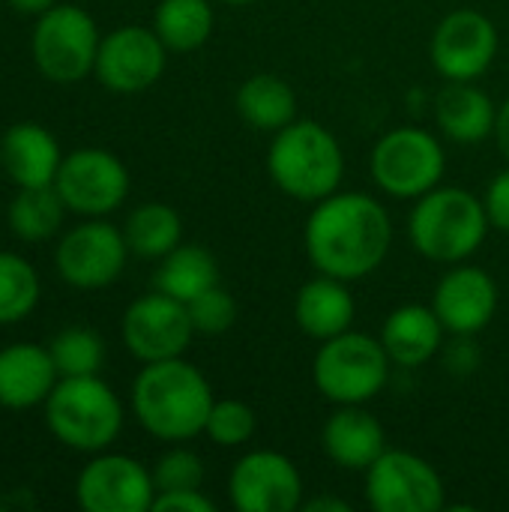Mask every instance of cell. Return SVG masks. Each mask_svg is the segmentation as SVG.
I'll list each match as a JSON object with an SVG mask.
<instances>
[{
	"mask_svg": "<svg viewBox=\"0 0 509 512\" xmlns=\"http://www.w3.org/2000/svg\"><path fill=\"white\" fill-rule=\"evenodd\" d=\"M63 213H66V204H63L60 192L54 189V183L51 186H21L6 210V222L18 240L42 243L60 231Z\"/></svg>",
	"mask_w": 509,
	"mask_h": 512,
	"instance_id": "cell-28",
	"label": "cell"
},
{
	"mask_svg": "<svg viewBox=\"0 0 509 512\" xmlns=\"http://www.w3.org/2000/svg\"><path fill=\"white\" fill-rule=\"evenodd\" d=\"M228 498L237 512H294L303 507V474L279 450H252L234 462Z\"/></svg>",
	"mask_w": 509,
	"mask_h": 512,
	"instance_id": "cell-13",
	"label": "cell"
},
{
	"mask_svg": "<svg viewBox=\"0 0 509 512\" xmlns=\"http://www.w3.org/2000/svg\"><path fill=\"white\" fill-rule=\"evenodd\" d=\"M429 57L447 81H477L498 57V27L480 9H453L435 27Z\"/></svg>",
	"mask_w": 509,
	"mask_h": 512,
	"instance_id": "cell-14",
	"label": "cell"
},
{
	"mask_svg": "<svg viewBox=\"0 0 509 512\" xmlns=\"http://www.w3.org/2000/svg\"><path fill=\"white\" fill-rule=\"evenodd\" d=\"M255 429H258V417L246 402H240V399H216L213 408H210L204 435L216 447L234 450V447H243L246 441H252Z\"/></svg>",
	"mask_w": 509,
	"mask_h": 512,
	"instance_id": "cell-31",
	"label": "cell"
},
{
	"mask_svg": "<svg viewBox=\"0 0 509 512\" xmlns=\"http://www.w3.org/2000/svg\"><path fill=\"white\" fill-rule=\"evenodd\" d=\"M432 309L450 336H477L498 312V282L483 267L453 264L435 285Z\"/></svg>",
	"mask_w": 509,
	"mask_h": 512,
	"instance_id": "cell-17",
	"label": "cell"
},
{
	"mask_svg": "<svg viewBox=\"0 0 509 512\" xmlns=\"http://www.w3.org/2000/svg\"><path fill=\"white\" fill-rule=\"evenodd\" d=\"M99 42H102L99 27L84 9L72 3L63 6L57 3L36 18L30 36V54L36 69L48 81L75 84L93 72Z\"/></svg>",
	"mask_w": 509,
	"mask_h": 512,
	"instance_id": "cell-8",
	"label": "cell"
},
{
	"mask_svg": "<svg viewBox=\"0 0 509 512\" xmlns=\"http://www.w3.org/2000/svg\"><path fill=\"white\" fill-rule=\"evenodd\" d=\"M123 237L132 255L159 261L183 243V219L174 207L162 201H147L126 216Z\"/></svg>",
	"mask_w": 509,
	"mask_h": 512,
	"instance_id": "cell-26",
	"label": "cell"
},
{
	"mask_svg": "<svg viewBox=\"0 0 509 512\" xmlns=\"http://www.w3.org/2000/svg\"><path fill=\"white\" fill-rule=\"evenodd\" d=\"M45 420L63 447L102 453L123 429V405L99 375L60 378L45 399Z\"/></svg>",
	"mask_w": 509,
	"mask_h": 512,
	"instance_id": "cell-5",
	"label": "cell"
},
{
	"mask_svg": "<svg viewBox=\"0 0 509 512\" xmlns=\"http://www.w3.org/2000/svg\"><path fill=\"white\" fill-rule=\"evenodd\" d=\"M153 498V474L123 453H96L75 480V501L84 512H147Z\"/></svg>",
	"mask_w": 509,
	"mask_h": 512,
	"instance_id": "cell-15",
	"label": "cell"
},
{
	"mask_svg": "<svg viewBox=\"0 0 509 512\" xmlns=\"http://www.w3.org/2000/svg\"><path fill=\"white\" fill-rule=\"evenodd\" d=\"M477 360H480V354H477V348H474V342H471V336H456V342H453V348L447 351V369L450 372H462V375H468V372H474L477 369Z\"/></svg>",
	"mask_w": 509,
	"mask_h": 512,
	"instance_id": "cell-36",
	"label": "cell"
},
{
	"mask_svg": "<svg viewBox=\"0 0 509 512\" xmlns=\"http://www.w3.org/2000/svg\"><path fill=\"white\" fill-rule=\"evenodd\" d=\"M15 12H21V15H42V12H48L51 6H57V0H6Z\"/></svg>",
	"mask_w": 509,
	"mask_h": 512,
	"instance_id": "cell-39",
	"label": "cell"
},
{
	"mask_svg": "<svg viewBox=\"0 0 509 512\" xmlns=\"http://www.w3.org/2000/svg\"><path fill=\"white\" fill-rule=\"evenodd\" d=\"M165 63L168 48L153 27L123 24L102 36L93 72L114 93H141L162 78Z\"/></svg>",
	"mask_w": 509,
	"mask_h": 512,
	"instance_id": "cell-16",
	"label": "cell"
},
{
	"mask_svg": "<svg viewBox=\"0 0 509 512\" xmlns=\"http://www.w3.org/2000/svg\"><path fill=\"white\" fill-rule=\"evenodd\" d=\"M321 447L342 471L366 474L369 465L387 450V432L366 405H336L321 432Z\"/></svg>",
	"mask_w": 509,
	"mask_h": 512,
	"instance_id": "cell-18",
	"label": "cell"
},
{
	"mask_svg": "<svg viewBox=\"0 0 509 512\" xmlns=\"http://www.w3.org/2000/svg\"><path fill=\"white\" fill-rule=\"evenodd\" d=\"M216 396L204 372L183 357L144 363L132 384V411L147 435L183 444L204 432Z\"/></svg>",
	"mask_w": 509,
	"mask_h": 512,
	"instance_id": "cell-2",
	"label": "cell"
},
{
	"mask_svg": "<svg viewBox=\"0 0 509 512\" xmlns=\"http://www.w3.org/2000/svg\"><path fill=\"white\" fill-rule=\"evenodd\" d=\"M375 186L399 201H417L441 186L447 171V153L441 141L420 126H396L384 132L369 156Z\"/></svg>",
	"mask_w": 509,
	"mask_h": 512,
	"instance_id": "cell-7",
	"label": "cell"
},
{
	"mask_svg": "<svg viewBox=\"0 0 509 512\" xmlns=\"http://www.w3.org/2000/svg\"><path fill=\"white\" fill-rule=\"evenodd\" d=\"M393 246L387 207L366 192H333L312 204L303 228V249L318 273L357 282L375 273Z\"/></svg>",
	"mask_w": 509,
	"mask_h": 512,
	"instance_id": "cell-1",
	"label": "cell"
},
{
	"mask_svg": "<svg viewBox=\"0 0 509 512\" xmlns=\"http://www.w3.org/2000/svg\"><path fill=\"white\" fill-rule=\"evenodd\" d=\"M300 510L306 512H351V504L342 501V498H333V495H318L312 501H303Z\"/></svg>",
	"mask_w": 509,
	"mask_h": 512,
	"instance_id": "cell-37",
	"label": "cell"
},
{
	"mask_svg": "<svg viewBox=\"0 0 509 512\" xmlns=\"http://www.w3.org/2000/svg\"><path fill=\"white\" fill-rule=\"evenodd\" d=\"M60 372L48 348L33 342H15L0 351V408L27 411L45 405Z\"/></svg>",
	"mask_w": 509,
	"mask_h": 512,
	"instance_id": "cell-19",
	"label": "cell"
},
{
	"mask_svg": "<svg viewBox=\"0 0 509 512\" xmlns=\"http://www.w3.org/2000/svg\"><path fill=\"white\" fill-rule=\"evenodd\" d=\"M444 333L447 330L432 306L405 303L387 315L378 339H381L387 357L393 360V366L417 369V366H426L429 360H435V354L444 348Z\"/></svg>",
	"mask_w": 509,
	"mask_h": 512,
	"instance_id": "cell-21",
	"label": "cell"
},
{
	"mask_svg": "<svg viewBox=\"0 0 509 512\" xmlns=\"http://www.w3.org/2000/svg\"><path fill=\"white\" fill-rule=\"evenodd\" d=\"M120 336L135 360L159 363V360L183 357L186 348L192 345L195 327L186 303L162 291H153L129 303V309L123 312Z\"/></svg>",
	"mask_w": 509,
	"mask_h": 512,
	"instance_id": "cell-12",
	"label": "cell"
},
{
	"mask_svg": "<svg viewBox=\"0 0 509 512\" xmlns=\"http://www.w3.org/2000/svg\"><path fill=\"white\" fill-rule=\"evenodd\" d=\"M39 273L15 252H0V327L24 321L39 303Z\"/></svg>",
	"mask_w": 509,
	"mask_h": 512,
	"instance_id": "cell-29",
	"label": "cell"
},
{
	"mask_svg": "<svg viewBox=\"0 0 509 512\" xmlns=\"http://www.w3.org/2000/svg\"><path fill=\"white\" fill-rule=\"evenodd\" d=\"M267 171L279 192L294 201L318 204L339 192L345 177V153L339 138L315 120H294L273 132Z\"/></svg>",
	"mask_w": 509,
	"mask_h": 512,
	"instance_id": "cell-3",
	"label": "cell"
},
{
	"mask_svg": "<svg viewBox=\"0 0 509 512\" xmlns=\"http://www.w3.org/2000/svg\"><path fill=\"white\" fill-rule=\"evenodd\" d=\"M438 129L456 144H480L495 135L498 105L474 81H450L435 99Z\"/></svg>",
	"mask_w": 509,
	"mask_h": 512,
	"instance_id": "cell-23",
	"label": "cell"
},
{
	"mask_svg": "<svg viewBox=\"0 0 509 512\" xmlns=\"http://www.w3.org/2000/svg\"><path fill=\"white\" fill-rule=\"evenodd\" d=\"M354 315H357V306H354V294L348 282L327 276V273H318L315 279H309L294 297V321L315 342H327L351 330Z\"/></svg>",
	"mask_w": 509,
	"mask_h": 512,
	"instance_id": "cell-22",
	"label": "cell"
},
{
	"mask_svg": "<svg viewBox=\"0 0 509 512\" xmlns=\"http://www.w3.org/2000/svg\"><path fill=\"white\" fill-rule=\"evenodd\" d=\"M489 231L492 225L483 198L462 186H435L414 201L408 216L411 246L423 258L450 267L477 255Z\"/></svg>",
	"mask_w": 509,
	"mask_h": 512,
	"instance_id": "cell-4",
	"label": "cell"
},
{
	"mask_svg": "<svg viewBox=\"0 0 509 512\" xmlns=\"http://www.w3.org/2000/svg\"><path fill=\"white\" fill-rule=\"evenodd\" d=\"M390 366L393 360L381 339L345 330L321 342L312 360V381L333 405H366L387 387Z\"/></svg>",
	"mask_w": 509,
	"mask_h": 512,
	"instance_id": "cell-6",
	"label": "cell"
},
{
	"mask_svg": "<svg viewBox=\"0 0 509 512\" xmlns=\"http://www.w3.org/2000/svg\"><path fill=\"white\" fill-rule=\"evenodd\" d=\"M213 24L216 12L210 0H159L153 15V30L177 54L198 51L210 39Z\"/></svg>",
	"mask_w": 509,
	"mask_h": 512,
	"instance_id": "cell-27",
	"label": "cell"
},
{
	"mask_svg": "<svg viewBox=\"0 0 509 512\" xmlns=\"http://www.w3.org/2000/svg\"><path fill=\"white\" fill-rule=\"evenodd\" d=\"M213 501L201 489H180V492H156L153 512H213Z\"/></svg>",
	"mask_w": 509,
	"mask_h": 512,
	"instance_id": "cell-35",
	"label": "cell"
},
{
	"mask_svg": "<svg viewBox=\"0 0 509 512\" xmlns=\"http://www.w3.org/2000/svg\"><path fill=\"white\" fill-rule=\"evenodd\" d=\"M51 360L60 372V378H78V375H99L105 363V342L90 327H66L60 330L51 345Z\"/></svg>",
	"mask_w": 509,
	"mask_h": 512,
	"instance_id": "cell-30",
	"label": "cell"
},
{
	"mask_svg": "<svg viewBox=\"0 0 509 512\" xmlns=\"http://www.w3.org/2000/svg\"><path fill=\"white\" fill-rule=\"evenodd\" d=\"M126 258L129 243L123 231L99 216L63 234L54 252V267L66 285L81 291H99L120 279Z\"/></svg>",
	"mask_w": 509,
	"mask_h": 512,
	"instance_id": "cell-11",
	"label": "cell"
},
{
	"mask_svg": "<svg viewBox=\"0 0 509 512\" xmlns=\"http://www.w3.org/2000/svg\"><path fill=\"white\" fill-rule=\"evenodd\" d=\"M366 501L375 512H438L447 507V489L432 462L387 447L366 471Z\"/></svg>",
	"mask_w": 509,
	"mask_h": 512,
	"instance_id": "cell-9",
	"label": "cell"
},
{
	"mask_svg": "<svg viewBox=\"0 0 509 512\" xmlns=\"http://www.w3.org/2000/svg\"><path fill=\"white\" fill-rule=\"evenodd\" d=\"M63 153L57 138L39 123H15L0 138V165L6 177L21 186H51Z\"/></svg>",
	"mask_w": 509,
	"mask_h": 512,
	"instance_id": "cell-20",
	"label": "cell"
},
{
	"mask_svg": "<svg viewBox=\"0 0 509 512\" xmlns=\"http://www.w3.org/2000/svg\"><path fill=\"white\" fill-rule=\"evenodd\" d=\"M54 189L60 192L66 210L99 219L114 213L129 195V171L126 165L102 147H81L63 156L60 171L54 177Z\"/></svg>",
	"mask_w": 509,
	"mask_h": 512,
	"instance_id": "cell-10",
	"label": "cell"
},
{
	"mask_svg": "<svg viewBox=\"0 0 509 512\" xmlns=\"http://www.w3.org/2000/svg\"><path fill=\"white\" fill-rule=\"evenodd\" d=\"M219 3H228V6H246V3H255V0H219Z\"/></svg>",
	"mask_w": 509,
	"mask_h": 512,
	"instance_id": "cell-40",
	"label": "cell"
},
{
	"mask_svg": "<svg viewBox=\"0 0 509 512\" xmlns=\"http://www.w3.org/2000/svg\"><path fill=\"white\" fill-rule=\"evenodd\" d=\"M492 138L498 141L501 156L509 162V99L504 105H498V123H495V135Z\"/></svg>",
	"mask_w": 509,
	"mask_h": 512,
	"instance_id": "cell-38",
	"label": "cell"
},
{
	"mask_svg": "<svg viewBox=\"0 0 509 512\" xmlns=\"http://www.w3.org/2000/svg\"><path fill=\"white\" fill-rule=\"evenodd\" d=\"M483 207H486V216H489V225L495 231H504L509 234V168L501 171L489 189H486V198H483Z\"/></svg>",
	"mask_w": 509,
	"mask_h": 512,
	"instance_id": "cell-34",
	"label": "cell"
},
{
	"mask_svg": "<svg viewBox=\"0 0 509 512\" xmlns=\"http://www.w3.org/2000/svg\"><path fill=\"white\" fill-rule=\"evenodd\" d=\"M213 285H219V264L210 249L198 243H180L165 258H159L156 291L189 303Z\"/></svg>",
	"mask_w": 509,
	"mask_h": 512,
	"instance_id": "cell-25",
	"label": "cell"
},
{
	"mask_svg": "<svg viewBox=\"0 0 509 512\" xmlns=\"http://www.w3.org/2000/svg\"><path fill=\"white\" fill-rule=\"evenodd\" d=\"M186 309H189V318H192L195 333H201V336H222L237 321V300L222 285L207 288L204 294H198L195 300H189Z\"/></svg>",
	"mask_w": 509,
	"mask_h": 512,
	"instance_id": "cell-33",
	"label": "cell"
},
{
	"mask_svg": "<svg viewBox=\"0 0 509 512\" xmlns=\"http://www.w3.org/2000/svg\"><path fill=\"white\" fill-rule=\"evenodd\" d=\"M237 114L258 132H279L297 120V93L273 72H258L237 87Z\"/></svg>",
	"mask_w": 509,
	"mask_h": 512,
	"instance_id": "cell-24",
	"label": "cell"
},
{
	"mask_svg": "<svg viewBox=\"0 0 509 512\" xmlns=\"http://www.w3.org/2000/svg\"><path fill=\"white\" fill-rule=\"evenodd\" d=\"M153 483L156 492H180V489H201L204 486V459L189 450L174 444L165 450L156 465H153Z\"/></svg>",
	"mask_w": 509,
	"mask_h": 512,
	"instance_id": "cell-32",
	"label": "cell"
}]
</instances>
